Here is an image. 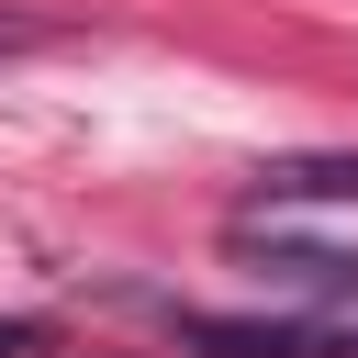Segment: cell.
<instances>
[{
    "instance_id": "obj_1",
    "label": "cell",
    "mask_w": 358,
    "mask_h": 358,
    "mask_svg": "<svg viewBox=\"0 0 358 358\" xmlns=\"http://www.w3.org/2000/svg\"><path fill=\"white\" fill-rule=\"evenodd\" d=\"M190 347L213 358H358V324H235V313H179Z\"/></svg>"
},
{
    "instance_id": "obj_2",
    "label": "cell",
    "mask_w": 358,
    "mask_h": 358,
    "mask_svg": "<svg viewBox=\"0 0 358 358\" xmlns=\"http://www.w3.org/2000/svg\"><path fill=\"white\" fill-rule=\"evenodd\" d=\"M235 246L257 257V280H280V291H313V302L358 313V257H347V246H302V235H246V224H235Z\"/></svg>"
},
{
    "instance_id": "obj_3",
    "label": "cell",
    "mask_w": 358,
    "mask_h": 358,
    "mask_svg": "<svg viewBox=\"0 0 358 358\" xmlns=\"http://www.w3.org/2000/svg\"><path fill=\"white\" fill-rule=\"evenodd\" d=\"M257 201H358V157H280L257 168Z\"/></svg>"
},
{
    "instance_id": "obj_4",
    "label": "cell",
    "mask_w": 358,
    "mask_h": 358,
    "mask_svg": "<svg viewBox=\"0 0 358 358\" xmlns=\"http://www.w3.org/2000/svg\"><path fill=\"white\" fill-rule=\"evenodd\" d=\"M22 347H45V324L34 313H0V358H22Z\"/></svg>"
},
{
    "instance_id": "obj_5",
    "label": "cell",
    "mask_w": 358,
    "mask_h": 358,
    "mask_svg": "<svg viewBox=\"0 0 358 358\" xmlns=\"http://www.w3.org/2000/svg\"><path fill=\"white\" fill-rule=\"evenodd\" d=\"M45 45V22H22V11H0V56H34Z\"/></svg>"
}]
</instances>
